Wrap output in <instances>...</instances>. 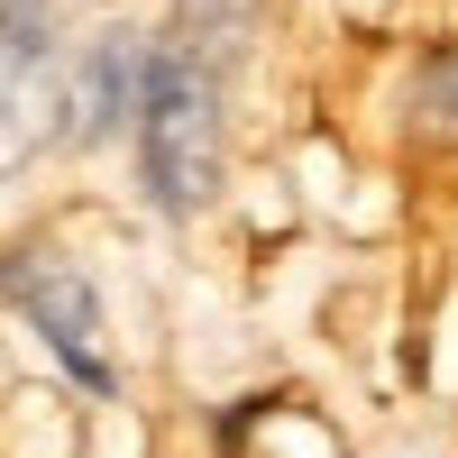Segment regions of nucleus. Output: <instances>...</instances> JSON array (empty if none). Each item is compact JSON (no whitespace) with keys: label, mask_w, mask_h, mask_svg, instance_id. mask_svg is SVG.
<instances>
[{"label":"nucleus","mask_w":458,"mask_h":458,"mask_svg":"<svg viewBox=\"0 0 458 458\" xmlns=\"http://www.w3.org/2000/svg\"><path fill=\"white\" fill-rule=\"evenodd\" d=\"M129 138H138V183H147V202H157L165 220L211 211L220 165H229V64L165 28Z\"/></svg>","instance_id":"obj_1"},{"label":"nucleus","mask_w":458,"mask_h":458,"mask_svg":"<svg viewBox=\"0 0 458 458\" xmlns=\"http://www.w3.org/2000/svg\"><path fill=\"white\" fill-rule=\"evenodd\" d=\"M73 0H0V183L64 138Z\"/></svg>","instance_id":"obj_2"},{"label":"nucleus","mask_w":458,"mask_h":458,"mask_svg":"<svg viewBox=\"0 0 458 458\" xmlns=\"http://www.w3.org/2000/svg\"><path fill=\"white\" fill-rule=\"evenodd\" d=\"M0 302L55 349V367L73 386H92V394L120 386V376H110V349H101V293H92V276L64 248H10L0 257Z\"/></svg>","instance_id":"obj_3"},{"label":"nucleus","mask_w":458,"mask_h":458,"mask_svg":"<svg viewBox=\"0 0 458 458\" xmlns=\"http://www.w3.org/2000/svg\"><path fill=\"white\" fill-rule=\"evenodd\" d=\"M157 64L147 28H101L92 47H73V83H64V147H110L120 129H138V92Z\"/></svg>","instance_id":"obj_4"},{"label":"nucleus","mask_w":458,"mask_h":458,"mask_svg":"<svg viewBox=\"0 0 458 458\" xmlns=\"http://www.w3.org/2000/svg\"><path fill=\"white\" fill-rule=\"evenodd\" d=\"M174 37L211 47L220 64H239L248 37H257V0H174Z\"/></svg>","instance_id":"obj_5"},{"label":"nucleus","mask_w":458,"mask_h":458,"mask_svg":"<svg viewBox=\"0 0 458 458\" xmlns=\"http://www.w3.org/2000/svg\"><path fill=\"white\" fill-rule=\"evenodd\" d=\"M412 129L431 147H458V47H431L412 73Z\"/></svg>","instance_id":"obj_6"}]
</instances>
